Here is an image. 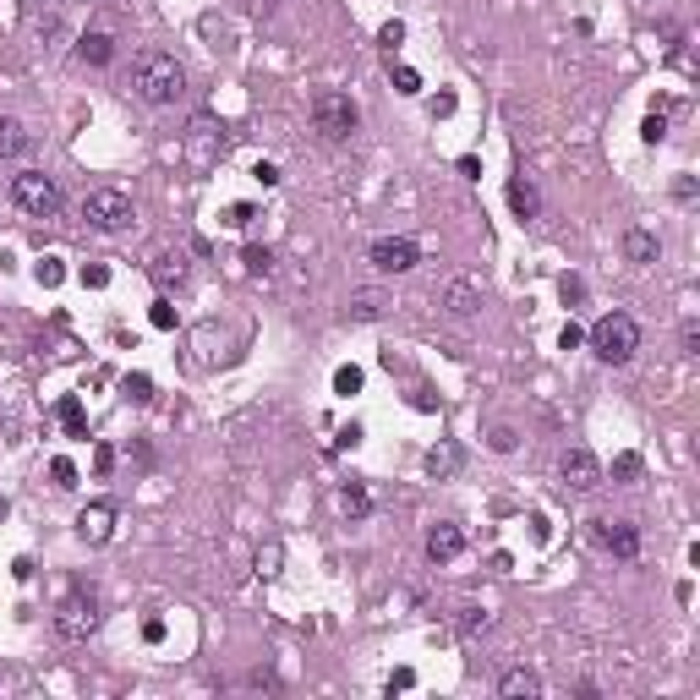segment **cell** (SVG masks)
I'll list each match as a JSON object with an SVG mask.
<instances>
[{
    "label": "cell",
    "instance_id": "1",
    "mask_svg": "<svg viewBox=\"0 0 700 700\" xmlns=\"http://www.w3.org/2000/svg\"><path fill=\"white\" fill-rule=\"evenodd\" d=\"M132 88H137L143 105L165 110V105H175L181 93H186V66H181L175 55H165V50H143L132 60Z\"/></svg>",
    "mask_w": 700,
    "mask_h": 700
},
{
    "label": "cell",
    "instance_id": "2",
    "mask_svg": "<svg viewBox=\"0 0 700 700\" xmlns=\"http://www.w3.org/2000/svg\"><path fill=\"white\" fill-rule=\"evenodd\" d=\"M591 350H596V362H608V367H624L634 350H641V323H634L629 312H608V317H596L591 323Z\"/></svg>",
    "mask_w": 700,
    "mask_h": 700
},
{
    "label": "cell",
    "instance_id": "3",
    "mask_svg": "<svg viewBox=\"0 0 700 700\" xmlns=\"http://www.w3.org/2000/svg\"><path fill=\"white\" fill-rule=\"evenodd\" d=\"M12 203L27 219H55L60 214V181L44 170H22V175H12Z\"/></svg>",
    "mask_w": 700,
    "mask_h": 700
},
{
    "label": "cell",
    "instance_id": "4",
    "mask_svg": "<svg viewBox=\"0 0 700 700\" xmlns=\"http://www.w3.org/2000/svg\"><path fill=\"white\" fill-rule=\"evenodd\" d=\"M312 126H317L329 143H345L350 132H356V105H350V93L317 88V93H312Z\"/></svg>",
    "mask_w": 700,
    "mask_h": 700
},
{
    "label": "cell",
    "instance_id": "5",
    "mask_svg": "<svg viewBox=\"0 0 700 700\" xmlns=\"http://www.w3.org/2000/svg\"><path fill=\"white\" fill-rule=\"evenodd\" d=\"M93 629H99V596L82 591V586H72L66 602L55 608V634H60V641H88Z\"/></svg>",
    "mask_w": 700,
    "mask_h": 700
},
{
    "label": "cell",
    "instance_id": "6",
    "mask_svg": "<svg viewBox=\"0 0 700 700\" xmlns=\"http://www.w3.org/2000/svg\"><path fill=\"white\" fill-rule=\"evenodd\" d=\"M82 219L93 230H121V225H132V198L115 192V186H93L82 198Z\"/></svg>",
    "mask_w": 700,
    "mask_h": 700
},
{
    "label": "cell",
    "instance_id": "7",
    "mask_svg": "<svg viewBox=\"0 0 700 700\" xmlns=\"http://www.w3.org/2000/svg\"><path fill=\"white\" fill-rule=\"evenodd\" d=\"M367 258H372V268H384V274H410L422 263V246L410 236H377Z\"/></svg>",
    "mask_w": 700,
    "mask_h": 700
},
{
    "label": "cell",
    "instance_id": "8",
    "mask_svg": "<svg viewBox=\"0 0 700 700\" xmlns=\"http://www.w3.org/2000/svg\"><path fill=\"white\" fill-rule=\"evenodd\" d=\"M558 476H564V487H569V493H596V487H602V460L575 443V449H564Z\"/></svg>",
    "mask_w": 700,
    "mask_h": 700
},
{
    "label": "cell",
    "instance_id": "9",
    "mask_svg": "<svg viewBox=\"0 0 700 700\" xmlns=\"http://www.w3.org/2000/svg\"><path fill=\"white\" fill-rule=\"evenodd\" d=\"M77 536L88 548H105L110 536H115V503L110 498H99V503H88L82 515H77Z\"/></svg>",
    "mask_w": 700,
    "mask_h": 700
},
{
    "label": "cell",
    "instance_id": "10",
    "mask_svg": "<svg viewBox=\"0 0 700 700\" xmlns=\"http://www.w3.org/2000/svg\"><path fill=\"white\" fill-rule=\"evenodd\" d=\"M596 542L608 548L613 558L634 564V558H641V525H634V520H613V525H602V531H596Z\"/></svg>",
    "mask_w": 700,
    "mask_h": 700
},
{
    "label": "cell",
    "instance_id": "11",
    "mask_svg": "<svg viewBox=\"0 0 700 700\" xmlns=\"http://www.w3.org/2000/svg\"><path fill=\"white\" fill-rule=\"evenodd\" d=\"M465 553V531L455 525V520H438L432 531H427V558L432 564H455Z\"/></svg>",
    "mask_w": 700,
    "mask_h": 700
},
{
    "label": "cell",
    "instance_id": "12",
    "mask_svg": "<svg viewBox=\"0 0 700 700\" xmlns=\"http://www.w3.org/2000/svg\"><path fill=\"white\" fill-rule=\"evenodd\" d=\"M394 307V296L389 291H377V284H362V291H350V317H356V323H377V317H384Z\"/></svg>",
    "mask_w": 700,
    "mask_h": 700
},
{
    "label": "cell",
    "instance_id": "13",
    "mask_svg": "<svg viewBox=\"0 0 700 700\" xmlns=\"http://www.w3.org/2000/svg\"><path fill=\"white\" fill-rule=\"evenodd\" d=\"M618 246H624V258H629V263H641V268L662 258V241H657V230H646V225H629Z\"/></svg>",
    "mask_w": 700,
    "mask_h": 700
},
{
    "label": "cell",
    "instance_id": "14",
    "mask_svg": "<svg viewBox=\"0 0 700 700\" xmlns=\"http://www.w3.org/2000/svg\"><path fill=\"white\" fill-rule=\"evenodd\" d=\"M465 465V449H460V443H449V438H443V443H432V449L422 455V471L432 476V482H443V476H455Z\"/></svg>",
    "mask_w": 700,
    "mask_h": 700
},
{
    "label": "cell",
    "instance_id": "15",
    "mask_svg": "<svg viewBox=\"0 0 700 700\" xmlns=\"http://www.w3.org/2000/svg\"><path fill=\"white\" fill-rule=\"evenodd\" d=\"M443 307H449L455 317H471L476 307H482V284H476V279H449V284H443Z\"/></svg>",
    "mask_w": 700,
    "mask_h": 700
},
{
    "label": "cell",
    "instance_id": "16",
    "mask_svg": "<svg viewBox=\"0 0 700 700\" xmlns=\"http://www.w3.org/2000/svg\"><path fill=\"white\" fill-rule=\"evenodd\" d=\"M498 695L503 700H536V695H542V673H531V667H509V673L498 679Z\"/></svg>",
    "mask_w": 700,
    "mask_h": 700
},
{
    "label": "cell",
    "instance_id": "17",
    "mask_svg": "<svg viewBox=\"0 0 700 700\" xmlns=\"http://www.w3.org/2000/svg\"><path fill=\"white\" fill-rule=\"evenodd\" d=\"M509 208H515V219H520V225H531V219L542 214V198H536V186H531L525 175H515V181H509Z\"/></svg>",
    "mask_w": 700,
    "mask_h": 700
},
{
    "label": "cell",
    "instance_id": "18",
    "mask_svg": "<svg viewBox=\"0 0 700 700\" xmlns=\"http://www.w3.org/2000/svg\"><path fill=\"white\" fill-rule=\"evenodd\" d=\"M55 416H60V427H66V438H88V410H82V400H77V394H60Z\"/></svg>",
    "mask_w": 700,
    "mask_h": 700
},
{
    "label": "cell",
    "instance_id": "19",
    "mask_svg": "<svg viewBox=\"0 0 700 700\" xmlns=\"http://www.w3.org/2000/svg\"><path fill=\"white\" fill-rule=\"evenodd\" d=\"M77 55L88 60V66H110V60H115V39L110 34H82L77 39Z\"/></svg>",
    "mask_w": 700,
    "mask_h": 700
},
{
    "label": "cell",
    "instance_id": "20",
    "mask_svg": "<svg viewBox=\"0 0 700 700\" xmlns=\"http://www.w3.org/2000/svg\"><path fill=\"white\" fill-rule=\"evenodd\" d=\"M27 148V126L17 115H0V159H17Z\"/></svg>",
    "mask_w": 700,
    "mask_h": 700
},
{
    "label": "cell",
    "instance_id": "21",
    "mask_svg": "<svg viewBox=\"0 0 700 700\" xmlns=\"http://www.w3.org/2000/svg\"><path fill=\"white\" fill-rule=\"evenodd\" d=\"M339 509H345L350 520H367V515H372V493H367L362 482H345V487H339Z\"/></svg>",
    "mask_w": 700,
    "mask_h": 700
},
{
    "label": "cell",
    "instance_id": "22",
    "mask_svg": "<svg viewBox=\"0 0 700 700\" xmlns=\"http://www.w3.org/2000/svg\"><path fill=\"white\" fill-rule=\"evenodd\" d=\"M455 629H460V641H476V634H487V629H493V613H487V608H476V602H471V608H460Z\"/></svg>",
    "mask_w": 700,
    "mask_h": 700
},
{
    "label": "cell",
    "instance_id": "23",
    "mask_svg": "<svg viewBox=\"0 0 700 700\" xmlns=\"http://www.w3.org/2000/svg\"><path fill=\"white\" fill-rule=\"evenodd\" d=\"M148 274H153V284H159V291H170V284H181V274H186V268H181V252H175V258H170V252H159Z\"/></svg>",
    "mask_w": 700,
    "mask_h": 700
},
{
    "label": "cell",
    "instance_id": "24",
    "mask_svg": "<svg viewBox=\"0 0 700 700\" xmlns=\"http://www.w3.org/2000/svg\"><path fill=\"white\" fill-rule=\"evenodd\" d=\"M121 394L132 400V405H148V400H153V377H148V372H126V377H121Z\"/></svg>",
    "mask_w": 700,
    "mask_h": 700
},
{
    "label": "cell",
    "instance_id": "25",
    "mask_svg": "<svg viewBox=\"0 0 700 700\" xmlns=\"http://www.w3.org/2000/svg\"><path fill=\"white\" fill-rule=\"evenodd\" d=\"M641 471H646L641 455H618V460H613V482H641Z\"/></svg>",
    "mask_w": 700,
    "mask_h": 700
},
{
    "label": "cell",
    "instance_id": "26",
    "mask_svg": "<svg viewBox=\"0 0 700 700\" xmlns=\"http://www.w3.org/2000/svg\"><path fill=\"white\" fill-rule=\"evenodd\" d=\"M334 394H362V367H339L334 372Z\"/></svg>",
    "mask_w": 700,
    "mask_h": 700
},
{
    "label": "cell",
    "instance_id": "27",
    "mask_svg": "<svg viewBox=\"0 0 700 700\" xmlns=\"http://www.w3.org/2000/svg\"><path fill=\"white\" fill-rule=\"evenodd\" d=\"M377 44H384V50L394 55V50L405 44V22H400V17H394V22H384V27H377Z\"/></svg>",
    "mask_w": 700,
    "mask_h": 700
},
{
    "label": "cell",
    "instance_id": "28",
    "mask_svg": "<svg viewBox=\"0 0 700 700\" xmlns=\"http://www.w3.org/2000/svg\"><path fill=\"white\" fill-rule=\"evenodd\" d=\"M641 137H646L651 148H657V143L667 137V115H662V110H651V115H646V126H641Z\"/></svg>",
    "mask_w": 700,
    "mask_h": 700
},
{
    "label": "cell",
    "instance_id": "29",
    "mask_svg": "<svg viewBox=\"0 0 700 700\" xmlns=\"http://www.w3.org/2000/svg\"><path fill=\"white\" fill-rule=\"evenodd\" d=\"M274 268V252L268 246H246V274H268Z\"/></svg>",
    "mask_w": 700,
    "mask_h": 700
},
{
    "label": "cell",
    "instance_id": "30",
    "mask_svg": "<svg viewBox=\"0 0 700 700\" xmlns=\"http://www.w3.org/2000/svg\"><path fill=\"white\" fill-rule=\"evenodd\" d=\"M50 476H55V487H77V465L60 455V460H50Z\"/></svg>",
    "mask_w": 700,
    "mask_h": 700
},
{
    "label": "cell",
    "instance_id": "31",
    "mask_svg": "<svg viewBox=\"0 0 700 700\" xmlns=\"http://www.w3.org/2000/svg\"><path fill=\"white\" fill-rule=\"evenodd\" d=\"M148 323H153V329H175V307H170L165 296H159V301H153V312H148Z\"/></svg>",
    "mask_w": 700,
    "mask_h": 700
},
{
    "label": "cell",
    "instance_id": "32",
    "mask_svg": "<svg viewBox=\"0 0 700 700\" xmlns=\"http://www.w3.org/2000/svg\"><path fill=\"white\" fill-rule=\"evenodd\" d=\"M558 296H564V307H575V301L586 296V284H580L575 274H564V279H558Z\"/></svg>",
    "mask_w": 700,
    "mask_h": 700
},
{
    "label": "cell",
    "instance_id": "33",
    "mask_svg": "<svg viewBox=\"0 0 700 700\" xmlns=\"http://www.w3.org/2000/svg\"><path fill=\"white\" fill-rule=\"evenodd\" d=\"M225 225H230V230H246V225H252V203H230V208H225Z\"/></svg>",
    "mask_w": 700,
    "mask_h": 700
},
{
    "label": "cell",
    "instance_id": "34",
    "mask_svg": "<svg viewBox=\"0 0 700 700\" xmlns=\"http://www.w3.org/2000/svg\"><path fill=\"white\" fill-rule=\"evenodd\" d=\"M279 558H284V548H279V542H268V548L258 553V569H263V575H279Z\"/></svg>",
    "mask_w": 700,
    "mask_h": 700
},
{
    "label": "cell",
    "instance_id": "35",
    "mask_svg": "<svg viewBox=\"0 0 700 700\" xmlns=\"http://www.w3.org/2000/svg\"><path fill=\"white\" fill-rule=\"evenodd\" d=\"M82 284H88V291H105V284H110V268H105V263H88V268H82Z\"/></svg>",
    "mask_w": 700,
    "mask_h": 700
},
{
    "label": "cell",
    "instance_id": "36",
    "mask_svg": "<svg viewBox=\"0 0 700 700\" xmlns=\"http://www.w3.org/2000/svg\"><path fill=\"white\" fill-rule=\"evenodd\" d=\"M394 88H400V93H422V77L410 72V66H394Z\"/></svg>",
    "mask_w": 700,
    "mask_h": 700
},
{
    "label": "cell",
    "instance_id": "37",
    "mask_svg": "<svg viewBox=\"0 0 700 700\" xmlns=\"http://www.w3.org/2000/svg\"><path fill=\"white\" fill-rule=\"evenodd\" d=\"M515 443H520L515 427H493V449H498V455H515Z\"/></svg>",
    "mask_w": 700,
    "mask_h": 700
},
{
    "label": "cell",
    "instance_id": "38",
    "mask_svg": "<svg viewBox=\"0 0 700 700\" xmlns=\"http://www.w3.org/2000/svg\"><path fill=\"white\" fill-rule=\"evenodd\" d=\"M34 274H39V284H60V274H66V268H60V258H44Z\"/></svg>",
    "mask_w": 700,
    "mask_h": 700
},
{
    "label": "cell",
    "instance_id": "39",
    "mask_svg": "<svg viewBox=\"0 0 700 700\" xmlns=\"http://www.w3.org/2000/svg\"><path fill=\"white\" fill-rule=\"evenodd\" d=\"M93 471H99V476L115 471V449H110V443H99V449H93Z\"/></svg>",
    "mask_w": 700,
    "mask_h": 700
},
{
    "label": "cell",
    "instance_id": "40",
    "mask_svg": "<svg viewBox=\"0 0 700 700\" xmlns=\"http://www.w3.org/2000/svg\"><path fill=\"white\" fill-rule=\"evenodd\" d=\"M143 641H148V646L165 641V618H143Z\"/></svg>",
    "mask_w": 700,
    "mask_h": 700
},
{
    "label": "cell",
    "instance_id": "41",
    "mask_svg": "<svg viewBox=\"0 0 700 700\" xmlns=\"http://www.w3.org/2000/svg\"><path fill=\"white\" fill-rule=\"evenodd\" d=\"M580 339H586V329H580V323H564V334H558V345H564V350H575Z\"/></svg>",
    "mask_w": 700,
    "mask_h": 700
},
{
    "label": "cell",
    "instance_id": "42",
    "mask_svg": "<svg viewBox=\"0 0 700 700\" xmlns=\"http://www.w3.org/2000/svg\"><path fill=\"white\" fill-rule=\"evenodd\" d=\"M410 684H416V673H410V667H394V673H389V695H394V689H410Z\"/></svg>",
    "mask_w": 700,
    "mask_h": 700
},
{
    "label": "cell",
    "instance_id": "43",
    "mask_svg": "<svg viewBox=\"0 0 700 700\" xmlns=\"http://www.w3.org/2000/svg\"><path fill=\"white\" fill-rule=\"evenodd\" d=\"M673 198H679V203L695 198V175H679V181H673Z\"/></svg>",
    "mask_w": 700,
    "mask_h": 700
},
{
    "label": "cell",
    "instance_id": "44",
    "mask_svg": "<svg viewBox=\"0 0 700 700\" xmlns=\"http://www.w3.org/2000/svg\"><path fill=\"white\" fill-rule=\"evenodd\" d=\"M679 339H684V350L695 356V350H700V323H684V334H679Z\"/></svg>",
    "mask_w": 700,
    "mask_h": 700
},
{
    "label": "cell",
    "instance_id": "45",
    "mask_svg": "<svg viewBox=\"0 0 700 700\" xmlns=\"http://www.w3.org/2000/svg\"><path fill=\"white\" fill-rule=\"evenodd\" d=\"M432 115H455V93H438V99H432Z\"/></svg>",
    "mask_w": 700,
    "mask_h": 700
},
{
    "label": "cell",
    "instance_id": "46",
    "mask_svg": "<svg viewBox=\"0 0 700 700\" xmlns=\"http://www.w3.org/2000/svg\"><path fill=\"white\" fill-rule=\"evenodd\" d=\"M460 175H471V181H476V175H482V159L465 153V159H460Z\"/></svg>",
    "mask_w": 700,
    "mask_h": 700
},
{
    "label": "cell",
    "instance_id": "47",
    "mask_svg": "<svg viewBox=\"0 0 700 700\" xmlns=\"http://www.w3.org/2000/svg\"><path fill=\"white\" fill-rule=\"evenodd\" d=\"M27 6H50V0H27Z\"/></svg>",
    "mask_w": 700,
    "mask_h": 700
},
{
    "label": "cell",
    "instance_id": "48",
    "mask_svg": "<svg viewBox=\"0 0 700 700\" xmlns=\"http://www.w3.org/2000/svg\"><path fill=\"white\" fill-rule=\"evenodd\" d=\"M0 515H6V498H0Z\"/></svg>",
    "mask_w": 700,
    "mask_h": 700
}]
</instances>
